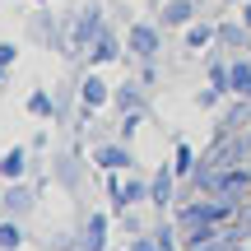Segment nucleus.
<instances>
[{
  "mask_svg": "<svg viewBox=\"0 0 251 251\" xmlns=\"http://www.w3.org/2000/svg\"><path fill=\"white\" fill-rule=\"evenodd\" d=\"M107 102H112V84L98 79V75H89V79L79 84V107L84 112H98V107H107Z\"/></svg>",
  "mask_w": 251,
  "mask_h": 251,
  "instance_id": "obj_6",
  "label": "nucleus"
},
{
  "mask_svg": "<svg viewBox=\"0 0 251 251\" xmlns=\"http://www.w3.org/2000/svg\"><path fill=\"white\" fill-rule=\"evenodd\" d=\"M153 233H158V251H177V224H158V228H153Z\"/></svg>",
  "mask_w": 251,
  "mask_h": 251,
  "instance_id": "obj_21",
  "label": "nucleus"
},
{
  "mask_svg": "<svg viewBox=\"0 0 251 251\" xmlns=\"http://www.w3.org/2000/svg\"><path fill=\"white\" fill-rule=\"evenodd\" d=\"M224 93H228V89H219V84H205V89L196 93V107H219V102H224Z\"/></svg>",
  "mask_w": 251,
  "mask_h": 251,
  "instance_id": "obj_20",
  "label": "nucleus"
},
{
  "mask_svg": "<svg viewBox=\"0 0 251 251\" xmlns=\"http://www.w3.org/2000/svg\"><path fill=\"white\" fill-rule=\"evenodd\" d=\"M84 56H89V65H107V61H117V56H121V37L112 33V28H102V33L89 42V51H84Z\"/></svg>",
  "mask_w": 251,
  "mask_h": 251,
  "instance_id": "obj_7",
  "label": "nucleus"
},
{
  "mask_svg": "<svg viewBox=\"0 0 251 251\" xmlns=\"http://www.w3.org/2000/svg\"><path fill=\"white\" fill-rule=\"evenodd\" d=\"M219 42H224V51L242 56V51H251V28L242 19H237V24H219Z\"/></svg>",
  "mask_w": 251,
  "mask_h": 251,
  "instance_id": "obj_9",
  "label": "nucleus"
},
{
  "mask_svg": "<svg viewBox=\"0 0 251 251\" xmlns=\"http://www.w3.org/2000/svg\"><path fill=\"white\" fill-rule=\"evenodd\" d=\"M37 5H51V0H37Z\"/></svg>",
  "mask_w": 251,
  "mask_h": 251,
  "instance_id": "obj_27",
  "label": "nucleus"
},
{
  "mask_svg": "<svg viewBox=\"0 0 251 251\" xmlns=\"http://www.w3.org/2000/svg\"><path fill=\"white\" fill-rule=\"evenodd\" d=\"M5 70H9V65H0V84H5Z\"/></svg>",
  "mask_w": 251,
  "mask_h": 251,
  "instance_id": "obj_26",
  "label": "nucleus"
},
{
  "mask_svg": "<svg viewBox=\"0 0 251 251\" xmlns=\"http://www.w3.org/2000/svg\"><path fill=\"white\" fill-rule=\"evenodd\" d=\"M172 186H177V168H172V163H163V168L149 177V205L158 209V214L172 205Z\"/></svg>",
  "mask_w": 251,
  "mask_h": 251,
  "instance_id": "obj_3",
  "label": "nucleus"
},
{
  "mask_svg": "<svg viewBox=\"0 0 251 251\" xmlns=\"http://www.w3.org/2000/svg\"><path fill=\"white\" fill-rule=\"evenodd\" d=\"M102 9L98 5H84V9H75V24H70V37H65V56H79V51H89V42L102 33Z\"/></svg>",
  "mask_w": 251,
  "mask_h": 251,
  "instance_id": "obj_1",
  "label": "nucleus"
},
{
  "mask_svg": "<svg viewBox=\"0 0 251 251\" xmlns=\"http://www.w3.org/2000/svg\"><path fill=\"white\" fill-rule=\"evenodd\" d=\"M19 247H24V224L9 214L5 224H0V251H19Z\"/></svg>",
  "mask_w": 251,
  "mask_h": 251,
  "instance_id": "obj_16",
  "label": "nucleus"
},
{
  "mask_svg": "<svg viewBox=\"0 0 251 251\" xmlns=\"http://www.w3.org/2000/svg\"><path fill=\"white\" fill-rule=\"evenodd\" d=\"M28 112H33V117H56V98L47 89H33L28 93Z\"/></svg>",
  "mask_w": 251,
  "mask_h": 251,
  "instance_id": "obj_18",
  "label": "nucleus"
},
{
  "mask_svg": "<svg viewBox=\"0 0 251 251\" xmlns=\"http://www.w3.org/2000/svg\"><path fill=\"white\" fill-rule=\"evenodd\" d=\"M56 181H61V186H79V158H75V153H61V158H56Z\"/></svg>",
  "mask_w": 251,
  "mask_h": 251,
  "instance_id": "obj_17",
  "label": "nucleus"
},
{
  "mask_svg": "<svg viewBox=\"0 0 251 251\" xmlns=\"http://www.w3.org/2000/svg\"><path fill=\"white\" fill-rule=\"evenodd\" d=\"M196 0H163V28H191Z\"/></svg>",
  "mask_w": 251,
  "mask_h": 251,
  "instance_id": "obj_11",
  "label": "nucleus"
},
{
  "mask_svg": "<svg viewBox=\"0 0 251 251\" xmlns=\"http://www.w3.org/2000/svg\"><path fill=\"white\" fill-rule=\"evenodd\" d=\"M24 172H28V149L24 144H14V149L0 153V177L5 181H24Z\"/></svg>",
  "mask_w": 251,
  "mask_h": 251,
  "instance_id": "obj_12",
  "label": "nucleus"
},
{
  "mask_svg": "<svg viewBox=\"0 0 251 251\" xmlns=\"http://www.w3.org/2000/svg\"><path fill=\"white\" fill-rule=\"evenodd\" d=\"M79 251H107V214H89L79 237Z\"/></svg>",
  "mask_w": 251,
  "mask_h": 251,
  "instance_id": "obj_10",
  "label": "nucleus"
},
{
  "mask_svg": "<svg viewBox=\"0 0 251 251\" xmlns=\"http://www.w3.org/2000/svg\"><path fill=\"white\" fill-rule=\"evenodd\" d=\"M172 168H177V177H191V172H196V149H191V144H177V163H172Z\"/></svg>",
  "mask_w": 251,
  "mask_h": 251,
  "instance_id": "obj_19",
  "label": "nucleus"
},
{
  "mask_svg": "<svg viewBox=\"0 0 251 251\" xmlns=\"http://www.w3.org/2000/svg\"><path fill=\"white\" fill-rule=\"evenodd\" d=\"M126 51H130L135 61H144V65H149L153 56L163 51V33H158L153 24H135L130 33H126Z\"/></svg>",
  "mask_w": 251,
  "mask_h": 251,
  "instance_id": "obj_2",
  "label": "nucleus"
},
{
  "mask_svg": "<svg viewBox=\"0 0 251 251\" xmlns=\"http://www.w3.org/2000/svg\"><path fill=\"white\" fill-rule=\"evenodd\" d=\"M93 163H98L102 172H121V168H130V144L126 140H107V144H98V149H93Z\"/></svg>",
  "mask_w": 251,
  "mask_h": 251,
  "instance_id": "obj_4",
  "label": "nucleus"
},
{
  "mask_svg": "<svg viewBox=\"0 0 251 251\" xmlns=\"http://www.w3.org/2000/svg\"><path fill=\"white\" fill-rule=\"evenodd\" d=\"M186 251H237V242H233V237H209V242H200V247H186Z\"/></svg>",
  "mask_w": 251,
  "mask_h": 251,
  "instance_id": "obj_22",
  "label": "nucleus"
},
{
  "mask_svg": "<svg viewBox=\"0 0 251 251\" xmlns=\"http://www.w3.org/2000/svg\"><path fill=\"white\" fill-rule=\"evenodd\" d=\"M0 205H5L14 219H24L28 209L37 205V196H33V186H28V181H5V191H0Z\"/></svg>",
  "mask_w": 251,
  "mask_h": 251,
  "instance_id": "obj_5",
  "label": "nucleus"
},
{
  "mask_svg": "<svg viewBox=\"0 0 251 251\" xmlns=\"http://www.w3.org/2000/svg\"><path fill=\"white\" fill-rule=\"evenodd\" d=\"M242 24L251 28V0H247V5H242Z\"/></svg>",
  "mask_w": 251,
  "mask_h": 251,
  "instance_id": "obj_25",
  "label": "nucleus"
},
{
  "mask_svg": "<svg viewBox=\"0 0 251 251\" xmlns=\"http://www.w3.org/2000/svg\"><path fill=\"white\" fill-rule=\"evenodd\" d=\"M130 251H158V233H135L130 237Z\"/></svg>",
  "mask_w": 251,
  "mask_h": 251,
  "instance_id": "obj_23",
  "label": "nucleus"
},
{
  "mask_svg": "<svg viewBox=\"0 0 251 251\" xmlns=\"http://www.w3.org/2000/svg\"><path fill=\"white\" fill-rule=\"evenodd\" d=\"M233 98H251V61L233 56Z\"/></svg>",
  "mask_w": 251,
  "mask_h": 251,
  "instance_id": "obj_15",
  "label": "nucleus"
},
{
  "mask_svg": "<svg viewBox=\"0 0 251 251\" xmlns=\"http://www.w3.org/2000/svg\"><path fill=\"white\" fill-rule=\"evenodd\" d=\"M214 37H219V24H209V19H200V24L186 28V47H191V51H205Z\"/></svg>",
  "mask_w": 251,
  "mask_h": 251,
  "instance_id": "obj_14",
  "label": "nucleus"
},
{
  "mask_svg": "<svg viewBox=\"0 0 251 251\" xmlns=\"http://www.w3.org/2000/svg\"><path fill=\"white\" fill-rule=\"evenodd\" d=\"M19 61V51H14V42H0V65H14Z\"/></svg>",
  "mask_w": 251,
  "mask_h": 251,
  "instance_id": "obj_24",
  "label": "nucleus"
},
{
  "mask_svg": "<svg viewBox=\"0 0 251 251\" xmlns=\"http://www.w3.org/2000/svg\"><path fill=\"white\" fill-rule=\"evenodd\" d=\"M112 107H117L121 117H130V112H144V89H140L135 79L117 84V89H112Z\"/></svg>",
  "mask_w": 251,
  "mask_h": 251,
  "instance_id": "obj_8",
  "label": "nucleus"
},
{
  "mask_svg": "<svg viewBox=\"0 0 251 251\" xmlns=\"http://www.w3.org/2000/svg\"><path fill=\"white\" fill-rule=\"evenodd\" d=\"M247 126H251V98H237L233 107L219 117V130H233L237 135V130H247Z\"/></svg>",
  "mask_w": 251,
  "mask_h": 251,
  "instance_id": "obj_13",
  "label": "nucleus"
}]
</instances>
